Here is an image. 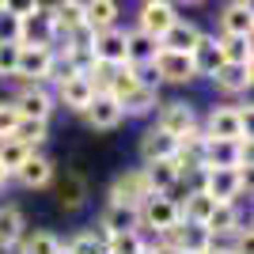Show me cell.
Segmentation results:
<instances>
[{
  "label": "cell",
  "mask_w": 254,
  "mask_h": 254,
  "mask_svg": "<svg viewBox=\"0 0 254 254\" xmlns=\"http://www.w3.org/2000/svg\"><path fill=\"white\" fill-rule=\"evenodd\" d=\"M15 42L19 46H42V50H53L57 46V31H53V15L46 4L34 0L31 11L19 15V27H15Z\"/></svg>",
  "instance_id": "6da1fadb"
},
{
  "label": "cell",
  "mask_w": 254,
  "mask_h": 254,
  "mask_svg": "<svg viewBox=\"0 0 254 254\" xmlns=\"http://www.w3.org/2000/svg\"><path fill=\"white\" fill-rule=\"evenodd\" d=\"M251 186V171L243 167H205V197L220 205H235V197H243V190Z\"/></svg>",
  "instance_id": "7a4b0ae2"
},
{
  "label": "cell",
  "mask_w": 254,
  "mask_h": 254,
  "mask_svg": "<svg viewBox=\"0 0 254 254\" xmlns=\"http://www.w3.org/2000/svg\"><path fill=\"white\" fill-rule=\"evenodd\" d=\"M201 133L209 140H251V126L243 122L239 106H212Z\"/></svg>",
  "instance_id": "3957f363"
},
{
  "label": "cell",
  "mask_w": 254,
  "mask_h": 254,
  "mask_svg": "<svg viewBox=\"0 0 254 254\" xmlns=\"http://www.w3.org/2000/svg\"><path fill=\"white\" fill-rule=\"evenodd\" d=\"M201 167H243L251 171V140H209L205 137Z\"/></svg>",
  "instance_id": "277c9868"
},
{
  "label": "cell",
  "mask_w": 254,
  "mask_h": 254,
  "mask_svg": "<svg viewBox=\"0 0 254 254\" xmlns=\"http://www.w3.org/2000/svg\"><path fill=\"white\" fill-rule=\"evenodd\" d=\"M179 220H182L179 205H171L163 193H152L148 201L140 205V232H152L156 239H163Z\"/></svg>",
  "instance_id": "5b68a950"
},
{
  "label": "cell",
  "mask_w": 254,
  "mask_h": 254,
  "mask_svg": "<svg viewBox=\"0 0 254 254\" xmlns=\"http://www.w3.org/2000/svg\"><path fill=\"white\" fill-rule=\"evenodd\" d=\"M156 129H163L171 140H182L201 126H197V114H193L190 103H163L159 114H156Z\"/></svg>",
  "instance_id": "8992f818"
},
{
  "label": "cell",
  "mask_w": 254,
  "mask_h": 254,
  "mask_svg": "<svg viewBox=\"0 0 254 254\" xmlns=\"http://www.w3.org/2000/svg\"><path fill=\"white\" fill-rule=\"evenodd\" d=\"M175 19H179L175 4H167V0H148V4H140V11H137V31L159 42V38L175 27Z\"/></svg>",
  "instance_id": "52a82bcc"
},
{
  "label": "cell",
  "mask_w": 254,
  "mask_h": 254,
  "mask_svg": "<svg viewBox=\"0 0 254 254\" xmlns=\"http://www.w3.org/2000/svg\"><path fill=\"white\" fill-rule=\"evenodd\" d=\"M148 197H152V190H148V182H144V171L133 167V171H126V175H118V179H114V186H110V201H106V205H129V209H140Z\"/></svg>",
  "instance_id": "ba28073f"
},
{
  "label": "cell",
  "mask_w": 254,
  "mask_h": 254,
  "mask_svg": "<svg viewBox=\"0 0 254 254\" xmlns=\"http://www.w3.org/2000/svg\"><path fill=\"white\" fill-rule=\"evenodd\" d=\"M53 68V50L42 46H19V64H15V80L23 84H46Z\"/></svg>",
  "instance_id": "9c48e42d"
},
{
  "label": "cell",
  "mask_w": 254,
  "mask_h": 254,
  "mask_svg": "<svg viewBox=\"0 0 254 254\" xmlns=\"http://www.w3.org/2000/svg\"><path fill=\"white\" fill-rule=\"evenodd\" d=\"M152 72H156L159 80H167V84H190V80H197L190 53H171V50H159L156 53Z\"/></svg>",
  "instance_id": "30bf717a"
},
{
  "label": "cell",
  "mask_w": 254,
  "mask_h": 254,
  "mask_svg": "<svg viewBox=\"0 0 254 254\" xmlns=\"http://www.w3.org/2000/svg\"><path fill=\"white\" fill-rule=\"evenodd\" d=\"M140 232V209H129V205H106L103 216H99V235L110 239V235H133Z\"/></svg>",
  "instance_id": "8fae6325"
},
{
  "label": "cell",
  "mask_w": 254,
  "mask_h": 254,
  "mask_svg": "<svg viewBox=\"0 0 254 254\" xmlns=\"http://www.w3.org/2000/svg\"><path fill=\"white\" fill-rule=\"evenodd\" d=\"M11 103H15L19 118H31V122H50V114H53V95L42 84H27L19 91V99H11Z\"/></svg>",
  "instance_id": "7c38bea8"
},
{
  "label": "cell",
  "mask_w": 254,
  "mask_h": 254,
  "mask_svg": "<svg viewBox=\"0 0 254 254\" xmlns=\"http://www.w3.org/2000/svg\"><path fill=\"white\" fill-rule=\"evenodd\" d=\"M91 53H95V61H99V64H110V68L126 64V31H122V27L99 31V34H95V46H91Z\"/></svg>",
  "instance_id": "4fadbf2b"
},
{
  "label": "cell",
  "mask_w": 254,
  "mask_h": 254,
  "mask_svg": "<svg viewBox=\"0 0 254 254\" xmlns=\"http://www.w3.org/2000/svg\"><path fill=\"white\" fill-rule=\"evenodd\" d=\"M190 61H193V72L197 76H216V68L224 64V53H220V42H216V34H201L197 46L190 50Z\"/></svg>",
  "instance_id": "5bb4252c"
},
{
  "label": "cell",
  "mask_w": 254,
  "mask_h": 254,
  "mask_svg": "<svg viewBox=\"0 0 254 254\" xmlns=\"http://www.w3.org/2000/svg\"><path fill=\"white\" fill-rule=\"evenodd\" d=\"M251 31H254L251 4H228L220 11V38H251Z\"/></svg>",
  "instance_id": "9a60e30c"
},
{
  "label": "cell",
  "mask_w": 254,
  "mask_h": 254,
  "mask_svg": "<svg viewBox=\"0 0 254 254\" xmlns=\"http://www.w3.org/2000/svg\"><path fill=\"white\" fill-rule=\"evenodd\" d=\"M23 235H27V220H23L19 205L0 201V254L11 251V247H19Z\"/></svg>",
  "instance_id": "2e32d148"
},
{
  "label": "cell",
  "mask_w": 254,
  "mask_h": 254,
  "mask_svg": "<svg viewBox=\"0 0 254 254\" xmlns=\"http://www.w3.org/2000/svg\"><path fill=\"white\" fill-rule=\"evenodd\" d=\"M57 99H61L68 110L84 114L87 106H91V99H95V87H91V80H87V76H68L64 84H57Z\"/></svg>",
  "instance_id": "e0dca14e"
},
{
  "label": "cell",
  "mask_w": 254,
  "mask_h": 254,
  "mask_svg": "<svg viewBox=\"0 0 254 254\" xmlns=\"http://www.w3.org/2000/svg\"><path fill=\"white\" fill-rule=\"evenodd\" d=\"M156 53H159V42H156V38L140 34L137 27H133V31H126V64H129V68H148V64L156 61Z\"/></svg>",
  "instance_id": "ac0fdd59"
},
{
  "label": "cell",
  "mask_w": 254,
  "mask_h": 254,
  "mask_svg": "<svg viewBox=\"0 0 254 254\" xmlns=\"http://www.w3.org/2000/svg\"><path fill=\"white\" fill-rule=\"evenodd\" d=\"M84 118H87V126H91V129H118L126 114H122V103H118V99L95 95V99H91V106L84 110Z\"/></svg>",
  "instance_id": "d6986e66"
},
{
  "label": "cell",
  "mask_w": 254,
  "mask_h": 254,
  "mask_svg": "<svg viewBox=\"0 0 254 254\" xmlns=\"http://www.w3.org/2000/svg\"><path fill=\"white\" fill-rule=\"evenodd\" d=\"M197 38H201V27L193 19H175V27H171L163 38H159V50H171V53H190L193 46H197Z\"/></svg>",
  "instance_id": "ffe728a7"
},
{
  "label": "cell",
  "mask_w": 254,
  "mask_h": 254,
  "mask_svg": "<svg viewBox=\"0 0 254 254\" xmlns=\"http://www.w3.org/2000/svg\"><path fill=\"white\" fill-rule=\"evenodd\" d=\"M175 152H179V140H171L163 129L152 126L144 137H140V159L144 163H163V159H175Z\"/></svg>",
  "instance_id": "44dd1931"
},
{
  "label": "cell",
  "mask_w": 254,
  "mask_h": 254,
  "mask_svg": "<svg viewBox=\"0 0 254 254\" xmlns=\"http://www.w3.org/2000/svg\"><path fill=\"white\" fill-rule=\"evenodd\" d=\"M11 179H19L27 190H42V186H50V182H53V163H50L46 156H38V152H31V156H27V163H23Z\"/></svg>",
  "instance_id": "7402d4cb"
},
{
  "label": "cell",
  "mask_w": 254,
  "mask_h": 254,
  "mask_svg": "<svg viewBox=\"0 0 254 254\" xmlns=\"http://www.w3.org/2000/svg\"><path fill=\"white\" fill-rule=\"evenodd\" d=\"M212 84L220 87L224 95H243L251 87V64H220L216 76H212Z\"/></svg>",
  "instance_id": "603a6c76"
},
{
  "label": "cell",
  "mask_w": 254,
  "mask_h": 254,
  "mask_svg": "<svg viewBox=\"0 0 254 254\" xmlns=\"http://www.w3.org/2000/svg\"><path fill=\"white\" fill-rule=\"evenodd\" d=\"M53 15V31H57V42H61L68 31L76 27H84V4H76V0H64V4H53L50 8Z\"/></svg>",
  "instance_id": "cb8c5ba5"
},
{
  "label": "cell",
  "mask_w": 254,
  "mask_h": 254,
  "mask_svg": "<svg viewBox=\"0 0 254 254\" xmlns=\"http://www.w3.org/2000/svg\"><path fill=\"white\" fill-rule=\"evenodd\" d=\"M84 27H91L95 34L118 27V4L114 0H91V4H84Z\"/></svg>",
  "instance_id": "d4e9b609"
},
{
  "label": "cell",
  "mask_w": 254,
  "mask_h": 254,
  "mask_svg": "<svg viewBox=\"0 0 254 254\" xmlns=\"http://www.w3.org/2000/svg\"><path fill=\"white\" fill-rule=\"evenodd\" d=\"M243 228V220H239V209L235 205H212V212H209V220H205V232L209 235H232V232H239Z\"/></svg>",
  "instance_id": "484cf974"
},
{
  "label": "cell",
  "mask_w": 254,
  "mask_h": 254,
  "mask_svg": "<svg viewBox=\"0 0 254 254\" xmlns=\"http://www.w3.org/2000/svg\"><path fill=\"white\" fill-rule=\"evenodd\" d=\"M144 182H148L152 193H167L175 182H179V167H175V159H163V163H144Z\"/></svg>",
  "instance_id": "4316f807"
},
{
  "label": "cell",
  "mask_w": 254,
  "mask_h": 254,
  "mask_svg": "<svg viewBox=\"0 0 254 254\" xmlns=\"http://www.w3.org/2000/svg\"><path fill=\"white\" fill-rule=\"evenodd\" d=\"M84 201H87V182L80 179V175H72V171H68V175L57 182V205L72 212V209H80Z\"/></svg>",
  "instance_id": "83f0119b"
},
{
  "label": "cell",
  "mask_w": 254,
  "mask_h": 254,
  "mask_svg": "<svg viewBox=\"0 0 254 254\" xmlns=\"http://www.w3.org/2000/svg\"><path fill=\"white\" fill-rule=\"evenodd\" d=\"M159 106V91L156 87H133L126 99H122V114H133V118H140V114H152Z\"/></svg>",
  "instance_id": "f1b7e54d"
},
{
  "label": "cell",
  "mask_w": 254,
  "mask_h": 254,
  "mask_svg": "<svg viewBox=\"0 0 254 254\" xmlns=\"http://www.w3.org/2000/svg\"><path fill=\"white\" fill-rule=\"evenodd\" d=\"M61 251H64V243L53 232H42V228H38V232H27L19 239V254H61Z\"/></svg>",
  "instance_id": "f546056e"
},
{
  "label": "cell",
  "mask_w": 254,
  "mask_h": 254,
  "mask_svg": "<svg viewBox=\"0 0 254 254\" xmlns=\"http://www.w3.org/2000/svg\"><path fill=\"white\" fill-rule=\"evenodd\" d=\"M133 87H140V76H137V68H129V64H118L114 72H110V84H106V95L110 99H122L133 91Z\"/></svg>",
  "instance_id": "4dcf8cb0"
},
{
  "label": "cell",
  "mask_w": 254,
  "mask_h": 254,
  "mask_svg": "<svg viewBox=\"0 0 254 254\" xmlns=\"http://www.w3.org/2000/svg\"><path fill=\"white\" fill-rule=\"evenodd\" d=\"M46 129H50V122H31V118H19V126H15V133H11V140H19L23 148H38L46 140Z\"/></svg>",
  "instance_id": "1f68e13d"
},
{
  "label": "cell",
  "mask_w": 254,
  "mask_h": 254,
  "mask_svg": "<svg viewBox=\"0 0 254 254\" xmlns=\"http://www.w3.org/2000/svg\"><path fill=\"white\" fill-rule=\"evenodd\" d=\"M64 254H106V239L99 232H76L64 243Z\"/></svg>",
  "instance_id": "d6a6232c"
},
{
  "label": "cell",
  "mask_w": 254,
  "mask_h": 254,
  "mask_svg": "<svg viewBox=\"0 0 254 254\" xmlns=\"http://www.w3.org/2000/svg\"><path fill=\"white\" fill-rule=\"evenodd\" d=\"M224 64H251V38H216Z\"/></svg>",
  "instance_id": "836d02e7"
},
{
  "label": "cell",
  "mask_w": 254,
  "mask_h": 254,
  "mask_svg": "<svg viewBox=\"0 0 254 254\" xmlns=\"http://www.w3.org/2000/svg\"><path fill=\"white\" fill-rule=\"evenodd\" d=\"M27 156H31V148H23L19 140H0V167L8 171V175H15L27 163Z\"/></svg>",
  "instance_id": "e575fe53"
},
{
  "label": "cell",
  "mask_w": 254,
  "mask_h": 254,
  "mask_svg": "<svg viewBox=\"0 0 254 254\" xmlns=\"http://www.w3.org/2000/svg\"><path fill=\"white\" fill-rule=\"evenodd\" d=\"M140 251H144V232L110 235V239H106V254H140Z\"/></svg>",
  "instance_id": "d590c367"
},
{
  "label": "cell",
  "mask_w": 254,
  "mask_h": 254,
  "mask_svg": "<svg viewBox=\"0 0 254 254\" xmlns=\"http://www.w3.org/2000/svg\"><path fill=\"white\" fill-rule=\"evenodd\" d=\"M15 64H19V42H0V76L15 80Z\"/></svg>",
  "instance_id": "8d00e7d4"
},
{
  "label": "cell",
  "mask_w": 254,
  "mask_h": 254,
  "mask_svg": "<svg viewBox=\"0 0 254 254\" xmlns=\"http://www.w3.org/2000/svg\"><path fill=\"white\" fill-rule=\"evenodd\" d=\"M15 126H19V110H15V103H0V140H11Z\"/></svg>",
  "instance_id": "74e56055"
},
{
  "label": "cell",
  "mask_w": 254,
  "mask_h": 254,
  "mask_svg": "<svg viewBox=\"0 0 254 254\" xmlns=\"http://www.w3.org/2000/svg\"><path fill=\"white\" fill-rule=\"evenodd\" d=\"M8 182H11V175H8V171H4V167H0V190H4Z\"/></svg>",
  "instance_id": "f35d334b"
},
{
  "label": "cell",
  "mask_w": 254,
  "mask_h": 254,
  "mask_svg": "<svg viewBox=\"0 0 254 254\" xmlns=\"http://www.w3.org/2000/svg\"><path fill=\"white\" fill-rule=\"evenodd\" d=\"M205 254H228V251H220V247H209V251H205Z\"/></svg>",
  "instance_id": "ab89813d"
},
{
  "label": "cell",
  "mask_w": 254,
  "mask_h": 254,
  "mask_svg": "<svg viewBox=\"0 0 254 254\" xmlns=\"http://www.w3.org/2000/svg\"><path fill=\"white\" fill-rule=\"evenodd\" d=\"M61 254H64V251H61Z\"/></svg>",
  "instance_id": "60d3db41"
}]
</instances>
